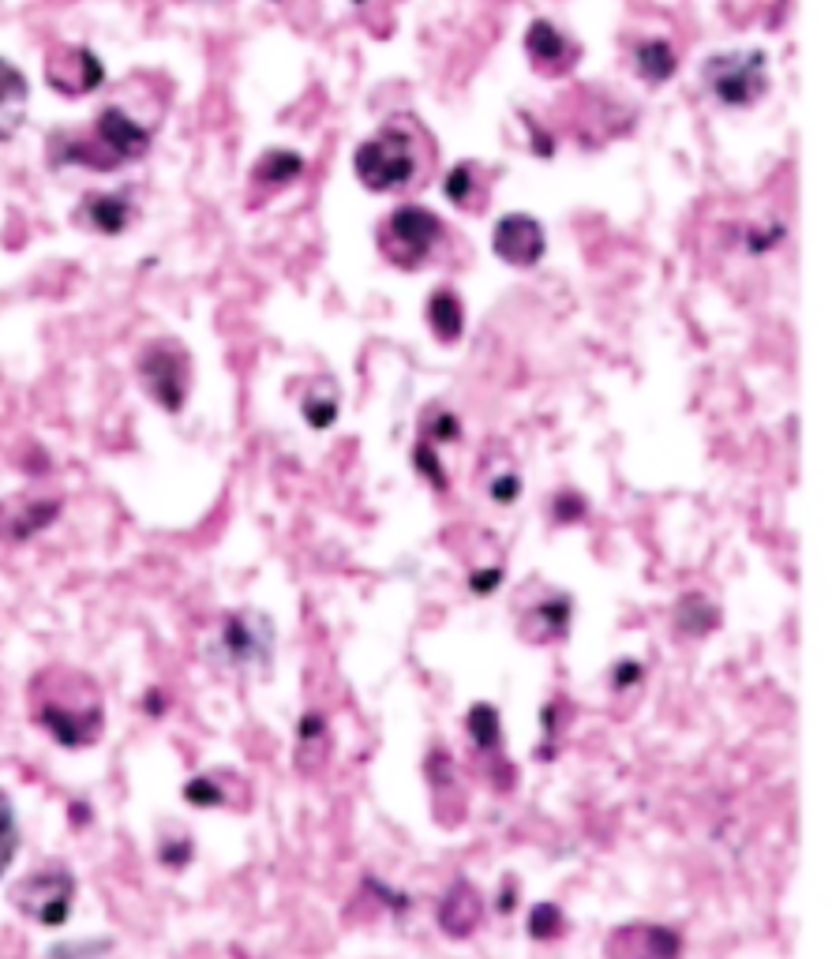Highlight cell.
<instances>
[{
    "label": "cell",
    "instance_id": "b9f144b4",
    "mask_svg": "<svg viewBox=\"0 0 832 959\" xmlns=\"http://www.w3.org/2000/svg\"><path fill=\"white\" fill-rule=\"evenodd\" d=\"M510 907H514V885H506L503 896H499V911H503V915L510 911Z\"/></svg>",
    "mask_w": 832,
    "mask_h": 959
},
{
    "label": "cell",
    "instance_id": "2e32d148",
    "mask_svg": "<svg viewBox=\"0 0 832 959\" xmlns=\"http://www.w3.org/2000/svg\"><path fill=\"white\" fill-rule=\"evenodd\" d=\"M30 109V83L15 64L0 57V143L19 135Z\"/></svg>",
    "mask_w": 832,
    "mask_h": 959
},
{
    "label": "cell",
    "instance_id": "83f0119b",
    "mask_svg": "<svg viewBox=\"0 0 832 959\" xmlns=\"http://www.w3.org/2000/svg\"><path fill=\"white\" fill-rule=\"evenodd\" d=\"M476 188H480V180H476V165L473 162L454 165V169L446 173V180H443V192H446V199H450L454 207H473Z\"/></svg>",
    "mask_w": 832,
    "mask_h": 959
},
{
    "label": "cell",
    "instance_id": "52a82bcc",
    "mask_svg": "<svg viewBox=\"0 0 832 959\" xmlns=\"http://www.w3.org/2000/svg\"><path fill=\"white\" fill-rule=\"evenodd\" d=\"M443 237V222L439 214H431L428 207H416V203H405L387 218L383 225V251H387L390 263H398L402 270H413L431 255L435 240Z\"/></svg>",
    "mask_w": 832,
    "mask_h": 959
},
{
    "label": "cell",
    "instance_id": "f35d334b",
    "mask_svg": "<svg viewBox=\"0 0 832 959\" xmlns=\"http://www.w3.org/2000/svg\"><path fill=\"white\" fill-rule=\"evenodd\" d=\"M540 723H544V738L559 735V701H551V705L540 709Z\"/></svg>",
    "mask_w": 832,
    "mask_h": 959
},
{
    "label": "cell",
    "instance_id": "277c9868",
    "mask_svg": "<svg viewBox=\"0 0 832 959\" xmlns=\"http://www.w3.org/2000/svg\"><path fill=\"white\" fill-rule=\"evenodd\" d=\"M701 87L728 109H750L769 90V57L761 49H728L701 64Z\"/></svg>",
    "mask_w": 832,
    "mask_h": 959
},
{
    "label": "cell",
    "instance_id": "7402d4cb",
    "mask_svg": "<svg viewBox=\"0 0 832 959\" xmlns=\"http://www.w3.org/2000/svg\"><path fill=\"white\" fill-rule=\"evenodd\" d=\"M465 731H469L473 746L484 753V757H491V761L503 757V716H499L495 705L476 701L473 709L465 712Z\"/></svg>",
    "mask_w": 832,
    "mask_h": 959
},
{
    "label": "cell",
    "instance_id": "ffe728a7",
    "mask_svg": "<svg viewBox=\"0 0 832 959\" xmlns=\"http://www.w3.org/2000/svg\"><path fill=\"white\" fill-rule=\"evenodd\" d=\"M424 315H428V326L443 345H454L465 334V308H461V296L454 289H435L428 296Z\"/></svg>",
    "mask_w": 832,
    "mask_h": 959
},
{
    "label": "cell",
    "instance_id": "4fadbf2b",
    "mask_svg": "<svg viewBox=\"0 0 832 959\" xmlns=\"http://www.w3.org/2000/svg\"><path fill=\"white\" fill-rule=\"evenodd\" d=\"M435 922H439V930H443L446 937L469 941V937L480 930V922H484V896H480V888H476L473 881L458 877L454 885L446 888L443 900H439Z\"/></svg>",
    "mask_w": 832,
    "mask_h": 959
},
{
    "label": "cell",
    "instance_id": "d4e9b609",
    "mask_svg": "<svg viewBox=\"0 0 832 959\" xmlns=\"http://www.w3.org/2000/svg\"><path fill=\"white\" fill-rule=\"evenodd\" d=\"M338 390H334V383L330 379H319V383L304 394V401H300V416H304V424L315 431H327L334 420H338Z\"/></svg>",
    "mask_w": 832,
    "mask_h": 959
},
{
    "label": "cell",
    "instance_id": "5bb4252c",
    "mask_svg": "<svg viewBox=\"0 0 832 959\" xmlns=\"http://www.w3.org/2000/svg\"><path fill=\"white\" fill-rule=\"evenodd\" d=\"M525 53L540 72H566L578 60V45L570 42L551 19H533L525 30Z\"/></svg>",
    "mask_w": 832,
    "mask_h": 959
},
{
    "label": "cell",
    "instance_id": "e575fe53",
    "mask_svg": "<svg viewBox=\"0 0 832 959\" xmlns=\"http://www.w3.org/2000/svg\"><path fill=\"white\" fill-rule=\"evenodd\" d=\"M488 495L499 506H510V502H518V495H521V476L518 473H503V476H495L488 484Z\"/></svg>",
    "mask_w": 832,
    "mask_h": 959
},
{
    "label": "cell",
    "instance_id": "4316f807",
    "mask_svg": "<svg viewBox=\"0 0 832 959\" xmlns=\"http://www.w3.org/2000/svg\"><path fill=\"white\" fill-rule=\"evenodd\" d=\"M15 851H19V821H15L12 798L0 787V877H4L8 866L15 862Z\"/></svg>",
    "mask_w": 832,
    "mask_h": 959
},
{
    "label": "cell",
    "instance_id": "5b68a950",
    "mask_svg": "<svg viewBox=\"0 0 832 959\" xmlns=\"http://www.w3.org/2000/svg\"><path fill=\"white\" fill-rule=\"evenodd\" d=\"M8 903L30 922L57 930V926L68 922L75 907V873L68 866H60V862H49L42 870H30L27 877H19L8 888Z\"/></svg>",
    "mask_w": 832,
    "mask_h": 959
},
{
    "label": "cell",
    "instance_id": "836d02e7",
    "mask_svg": "<svg viewBox=\"0 0 832 959\" xmlns=\"http://www.w3.org/2000/svg\"><path fill=\"white\" fill-rule=\"evenodd\" d=\"M551 517H555L559 525H574V521L585 517V499H581L578 491H559L555 502H551Z\"/></svg>",
    "mask_w": 832,
    "mask_h": 959
},
{
    "label": "cell",
    "instance_id": "8d00e7d4",
    "mask_svg": "<svg viewBox=\"0 0 832 959\" xmlns=\"http://www.w3.org/2000/svg\"><path fill=\"white\" fill-rule=\"evenodd\" d=\"M364 888H368V892H375L379 900L387 903L390 911H409V903H413L409 896H405V892H390V888L383 885L379 877H364Z\"/></svg>",
    "mask_w": 832,
    "mask_h": 959
},
{
    "label": "cell",
    "instance_id": "484cf974",
    "mask_svg": "<svg viewBox=\"0 0 832 959\" xmlns=\"http://www.w3.org/2000/svg\"><path fill=\"white\" fill-rule=\"evenodd\" d=\"M525 930H529V937L533 941H559L566 933V915L559 903H536L533 911L525 915Z\"/></svg>",
    "mask_w": 832,
    "mask_h": 959
},
{
    "label": "cell",
    "instance_id": "60d3db41",
    "mask_svg": "<svg viewBox=\"0 0 832 959\" xmlns=\"http://www.w3.org/2000/svg\"><path fill=\"white\" fill-rule=\"evenodd\" d=\"M72 817H75V821H79V828H83V825H87V821H90V810H87V806H83V802H72Z\"/></svg>",
    "mask_w": 832,
    "mask_h": 959
},
{
    "label": "cell",
    "instance_id": "44dd1931",
    "mask_svg": "<svg viewBox=\"0 0 832 959\" xmlns=\"http://www.w3.org/2000/svg\"><path fill=\"white\" fill-rule=\"evenodd\" d=\"M330 753V727L319 712H304L297 723V765L300 772H319Z\"/></svg>",
    "mask_w": 832,
    "mask_h": 959
},
{
    "label": "cell",
    "instance_id": "9c48e42d",
    "mask_svg": "<svg viewBox=\"0 0 832 959\" xmlns=\"http://www.w3.org/2000/svg\"><path fill=\"white\" fill-rule=\"evenodd\" d=\"M491 251L514 270H533L544 251H548V233L533 214H503L491 229Z\"/></svg>",
    "mask_w": 832,
    "mask_h": 959
},
{
    "label": "cell",
    "instance_id": "ab89813d",
    "mask_svg": "<svg viewBox=\"0 0 832 959\" xmlns=\"http://www.w3.org/2000/svg\"><path fill=\"white\" fill-rule=\"evenodd\" d=\"M143 709H147V716H165V709H169V697H165L162 690H147V697H143Z\"/></svg>",
    "mask_w": 832,
    "mask_h": 959
},
{
    "label": "cell",
    "instance_id": "f546056e",
    "mask_svg": "<svg viewBox=\"0 0 832 959\" xmlns=\"http://www.w3.org/2000/svg\"><path fill=\"white\" fill-rule=\"evenodd\" d=\"M113 956V941L109 937H87V941H60L49 948L45 959H109Z\"/></svg>",
    "mask_w": 832,
    "mask_h": 959
},
{
    "label": "cell",
    "instance_id": "30bf717a",
    "mask_svg": "<svg viewBox=\"0 0 832 959\" xmlns=\"http://www.w3.org/2000/svg\"><path fill=\"white\" fill-rule=\"evenodd\" d=\"M94 143L102 147L109 165L139 162L150 150V128H143L128 109L105 105L102 113L94 117Z\"/></svg>",
    "mask_w": 832,
    "mask_h": 959
},
{
    "label": "cell",
    "instance_id": "8992f818",
    "mask_svg": "<svg viewBox=\"0 0 832 959\" xmlns=\"http://www.w3.org/2000/svg\"><path fill=\"white\" fill-rule=\"evenodd\" d=\"M139 383L147 390V398L154 405H162L165 413H180L188 401V386H192V356L180 349L173 338L150 341L139 353Z\"/></svg>",
    "mask_w": 832,
    "mask_h": 959
},
{
    "label": "cell",
    "instance_id": "6da1fadb",
    "mask_svg": "<svg viewBox=\"0 0 832 959\" xmlns=\"http://www.w3.org/2000/svg\"><path fill=\"white\" fill-rule=\"evenodd\" d=\"M30 720L64 750H87L102 738L105 697L87 671L49 664L30 679Z\"/></svg>",
    "mask_w": 832,
    "mask_h": 959
},
{
    "label": "cell",
    "instance_id": "cb8c5ba5",
    "mask_svg": "<svg viewBox=\"0 0 832 959\" xmlns=\"http://www.w3.org/2000/svg\"><path fill=\"white\" fill-rule=\"evenodd\" d=\"M300 173H304V158L289 147L267 150V154L259 158V165H255V180L267 184V188H285V184H293Z\"/></svg>",
    "mask_w": 832,
    "mask_h": 959
},
{
    "label": "cell",
    "instance_id": "3957f363",
    "mask_svg": "<svg viewBox=\"0 0 832 959\" xmlns=\"http://www.w3.org/2000/svg\"><path fill=\"white\" fill-rule=\"evenodd\" d=\"M274 645L278 634L263 611H229L207 645V660L222 671H270Z\"/></svg>",
    "mask_w": 832,
    "mask_h": 959
},
{
    "label": "cell",
    "instance_id": "d6a6232c",
    "mask_svg": "<svg viewBox=\"0 0 832 959\" xmlns=\"http://www.w3.org/2000/svg\"><path fill=\"white\" fill-rule=\"evenodd\" d=\"M192 855H195V843L188 840V836H165V840L158 843V862L169 866V870H184V866L192 862Z\"/></svg>",
    "mask_w": 832,
    "mask_h": 959
},
{
    "label": "cell",
    "instance_id": "8fae6325",
    "mask_svg": "<svg viewBox=\"0 0 832 959\" xmlns=\"http://www.w3.org/2000/svg\"><path fill=\"white\" fill-rule=\"evenodd\" d=\"M683 937L656 922H630L608 933L604 959H679Z\"/></svg>",
    "mask_w": 832,
    "mask_h": 959
},
{
    "label": "cell",
    "instance_id": "d6986e66",
    "mask_svg": "<svg viewBox=\"0 0 832 959\" xmlns=\"http://www.w3.org/2000/svg\"><path fill=\"white\" fill-rule=\"evenodd\" d=\"M634 72H638L649 87L668 83L671 75L679 72V53H675V45L664 42V38H645V42H638V49H634Z\"/></svg>",
    "mask_w": 832,
    "mask_h": 959
},
{
    "label": "cell",
    "instance_id": "7bdbcfd3",
    "mask_svg": "<svg viewBox=\"0 0 832 959\" xmlns=\"http://www.w3.org/2000/svg\"><path fill=\"white\" fill-rule=\"evenodd\" d=\"M353 4H368V0H353Z\"/></svg>",
    "mask_w": 832,
    "mask_h": 959
},
{
    "label": "cell",
    "instance_id": "ba28073f",
    "mask_svg": "<svg viewBox=\"0 0 832 959\" xmlns=\"http://www.w3.org/2000/svg\"><path fill=\"white\" fill-rule=\"evenodd\" d=\"M60 510L64 502L57 495H38V491H15L8 499H0V544H27L57 521Z\"/></svg>",
    "mask_w": 832,
    "mask_h": 959
},
{
    "label": "cell",
    "instance_id": "d590c367",
    "mask_svg": "<svg viewBox=\"0 0 832 959\" xmlns=\"http://www.w3.org/2000/svg\"><path fill=\"white\" fill-rule=\"evenodd\" d=\"M641 675H645V667L638 664V660H619V664L611 667V686L615 690H630V686H638Z\"/></svg>",
    "mask_w": 832,
    "mask_h": 959
},
{
    "label": "cell",
    "instance_id": "f1b7e54d",
    "mask_svg": "<svg viewBox=\"0 0 832 959\" xmlns=\"http://www.w3.org/2000/svg\"><path fill=\"white\" fill-rule=\"evenodd\" d=\"M184 802L188 806H199V810H218V806H225L229 798H225V787L218 776H195V780L184 783Z\"/></svg>",
    "mask_w": 832,
    "mask_h": 959
},
{
    "label": "cell",
    "instance_id": "7a4b0ae2",
    "mask_svg": "<svg viewBox=\"0 0 832 959\" xmlns=\"http://www.w3.org/2000/svg\"><path fill=\"white\" fill-rule=\"evenodd\" d=\"M353 169H357V180L368 192H402V188L416 184L420 169H424L420 132L409 124V117H394L360 143L357 154H353Z\"/></svg>",
    "mask_w": 832,
    "mask_h": 959
},
{
    "label": "cell",
    "instance_id": "7c38bea8",
    "mask_svg": "<svg viewBox=\"0 0 832 959\" xmlns=\"http://www.w3.org/2000/svg\"><path fill=\"white\" fill-rule=\"evenodd\" d=\"M45 83L57 94H90L105 83V68L98 53H90L87 45H57L45 60Z\"/></svg>",
    "mask_w": 832,
    "mask_h": 959
},
{
    "label": "cell",
    "instance_id": "1f68e13d",
    "mask_svg": "<svg viewBox=\"0 0 832 959\" xmlns=\"http://www.w3.org/2000/svg\"><path fill=\"white\" fill-rule=\"evenodd\" d=\"M424 439L428 443H454V439H461V420L446 409H431V413H424Z\"/></svg>",
    "mask_w": 832,
    "mask_h": 959
},
{
    "label": "cell",
    "instance_id": "74e56055",
    "mask_svg": "<svg viewBox=\"0 0 832 959\" xmlns=\"http://www.w3.org/2000/svg\"><path fill=\"white\" fill-rule=\"evenodd\" d=\"M503 566H491V570H476L473 577H469V589L476 592V596H491V592L503 585Z\"/></svg>",
    "mask_w": 832,
    "mask_h": 959
},
{
    "label": "cell",
    "instance_id": "9a60e30c",
    "mask_svg": "<svg viewBox=\"0 0 832 959\" xmlns=\"http://www.w3.org/2000/svg\"><path fill=\"white\" fill-rule=\"evenodd\" d=\"M570 615H574L570 596L555 592V596L540 600V604H533L529 611H525V615H521L518 634L525 637L529 645H548V641H559V637H566V630H570Z\"/></svg>",
    "mask_w": 832,
    "mask_h": 959
},
{
    "label": "cell",
    "instance_id": "ac0fdd59",
    "mask_svg": "<svg viewBox=\"0 0 832 959\" xmlns=\"http://www.w3.org/2000/svg\"><path fill=\"white\" fill-rule=\"evenodd\" d=\"M671 622L683 637H709L720 626V607L701 592H686L671 611Z\"/></svg>",
    "mask_w": 832,
    "mask_h": 959
},
{
    "label": "cell",
    "instance_id": "603a6c76",
    "mask_svg": "<svg viewBox=\"0 0 832 959\" xmlns=\"http://www.w3.org/2000/svg\"><path fill=\"white\" fill-rule=\"evenodd\" d=\"M428 783L431 791H435V798H431V810L439 813L443 810L446 798H458V802H465V787L458 783V765H454V757L443 750V746H435V750L428 753Z\"/></svg>",
    "mask_w": 832,
    "mask_h": 959
},
{
    "label": "cell",
    "instance_id": "e0dca14e",
    "mask_svg": "<svg viewBox=\"0 0 832 959\" xmlns=\"http://www.w3.org/2000/svg\"><path fill=\"white\" fill-rule=\"evenodd\" d=\"M79 218L102 237H120L132 222V203L120 192H90L79 203Z\"/></svg>",
    "mask_w": 832,
    "mask_h": 959
},
{
    "label": "cell",
    "instance_id": "4dcf8cb0",
    "mask_svg": "<svg viewBox=\"0 0 832 959\" xmlns=\"http://www.w3.org/2000/svg\"><path fill=\"white\" fill-rule=\"evenodd\" d=\"M413 465L416 473L424 476L435 491H446L450 487V480H446L443 465H439V454H435V443H428V439H420V443L413 446Z\"/></svg>",
    "mask_w": 832,
    "mask_h": 959
}]
</instances>
